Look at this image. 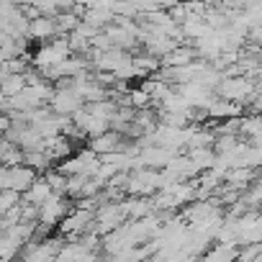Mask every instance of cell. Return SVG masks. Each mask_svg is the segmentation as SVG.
<instances>
[{
	"label": "cell",
	"mask_w": 262,
	"mask_h": 262,
	"mask_svg": "<svg viewBox=\"0 0 262 262\" xmlns=\"http://www.w3.org/2000/svg\"><path fill=\"white\" fill-rule=\"evenodd\" d=\"M26 88V75H16V72H0V93L3 95H16Z\"/></svg>",
	"instance_id": "ac0fdd59"
},
{
	"label": "cell",
	"mask_w": 262,
	"mask_h": 262,
	"mask_svg": "<svg viewBox=\"0 0 262 262\" xmlns=\"http://www.w3.org/2000/svg\"><path fill=\"white\" fill-rule=\"evenodd\" d=\"M131 62H134L139 77H147V75H152V72H160V67H162V59L155 57V54H149V52L134 54V57H131Z\"/></svg>",
	"instance_id": "2e32d148"
},
{
	"label": "cell",
	"mask_w": 262,
	"mask_h": 262,
	"mask_svg": "<svg viewBox=\"0 0 262 262\" xmlns=\"http://www.w3.org/2000/svg\"><path fill=\"white\" fill-rule=\"evenodd\" d=\"M195 57H198V54H195L193 47H188V44H178L172 52H167V54L162 57V67H183V64H190Z\"/></svg>",
	"instance_id": "8fae6325"
},
{
	"label": "cell",
	"mask_w": 262,
	"mask_h": 262,
	"mask_svg": "<svg viewBox=\"0 0 262 262\" xmlns=\"http://www.w3.org/2000/svg\"><path fill=\"white\" fill-rule=\"evenodd\" d=\"M36 178H39V172L24 162V165L8 167V180H6V188H13V190H18V193L24 195V193L29 190V185H31Z\"/></svg>",
	"instance_id": "30bf717a"
},
{
	"label": "cell",
	"mask_w": 262,
	"mask_h": 262,
	"mask_svg": "<svg viewBox=\"0 0 262 262\" xmlns=\"http://www.w3.org/2000/svg\"><path fill=\"white\" fill-rule=\"evenodd\" d=\"M54 190H52V185H49V180L47 178H36L31 185H29V190L21 195L24 201H29V203H34V206H41L49 195H52Z\"/></svg>",
	"instance_id": "4fadbf2b"
},
{
	"label": "cell",
	"mask_w": 262,
	"mask_h": 262,
	"mask_svg": "<svg viewBox=\"0 0 262 262\" xmlns=\"http://www.w3.org/2000/svg\"><path fill=\"white\" fill-rule=\"evenodd\" d=\"M67 41H70L72 54H88V52H90V39L82 36L80 31H70V34H67Z\"/></svg>",
	"instance_id": "44dd1931"
},
{
	"label": "cell",
	"mask_w": 262,
	"mask_h": 262,
	"mask_svg": "<svg viewBox=\"0 0 262 262\" xmlns=\"http://www.w3.org/2000/svg\"><path fill=\"white\" fill-rule=\"evenodd\" d=\"M54 21H57V31H59V34H70V31L77 29V24L82 21V16H80L75 8H70V11H59V13L54 16Z\"/></svg>",
	"instance_id": "ffe728a7"
},
{
	"label": "cell",
	"mask_w": 262,
	"mask_h": 262,
	"mask_svg": "<svg viewBox=\"0 0 262 262\" xmlns=\"http://www.w3.org/2000/svg\"><path fill=\"white\" fill-rule=\"evenodd\" d=\"M82 21L90 24V26H95V29H105V26H111L116 21V13L111 8H85Z\"/></svg>",
	"instance_id": "9a60e30c"
},
{
	"label": "cell",
	"mask_w": 262,
	"mask_h": 262,
	"mask_svg": "<svg viewBox=\"0 0 262 262\" xmlns=\"http://www.w3.org/2000/svg\"><path fill=\"white\" fill-rule=\"evenodd\" d=\"M59 31H57V21H54V16H36V18H31L29 21V31H26V36H29V41L34 39V41H49V39H54Z\"/></svg>",
	"instance_id": "9c48e42d"
},
{
	"label": "cell",
	"mask_w": 262,
	"mask_h": 262,
	"mask_svg": "<svg viewBox=\"0 0 262 262\" xmlns=\"http://www.w3.org/2000/svg\"><path fill=\"white\" fill-rule=\"evenodd\" d=\"M239 137H249L252 142L262 139V113L254 111V116H242V123H239Z\"/></svg>",
	"instance_id": "e0dca14e"
},
{
	"label": "cell",
	"mask_w": 262,
	"mask_h": 262,
	"mask_svg": "<svg viewBox=\"0 0 262 262\" xmlns=\"http://www.w3.org/2000/svg\"><path fill=\"white\" fill-rule=\"evenodd\" d=\"M16 203H21V193L18 190H13V188H3L0 190V211H8V208H13Z\"/></svg>",
	"instance_id": "7402d4cb"
},
{
	"label": "cell",
	"mask_w": 262,
	"mask_h": 262,
	"mask_svg": "<svg viewBox=\"0 0 262 262\" xmlns=\"http://www.w3.org/2000/svg\"><path fill=\"white\" fill-rule=\"evenodd\" d=\"M216 95L226 98V100H239L244 105L252 103L254 95V82L249 75H224L221 82L216 85Z\"/></svg>",
	"instance_id": "6da1fadb"
},
{
	"label": "cell",
	"mask_w": 262,
	"mask_h": 262,
	"mask_svg": "<svg viewBox=\"0 0 262 262\" xmlns=\"http://www.w3.org/2000/svg\"><path fill=\"white\" fill-rule=\"evenodd\" d=\"M175 155H178L175 149H167V147H162V144H149V147H142V149H139L137 160H139V165H144V167L162 170V167H167V165L172 162Z\"/></svg>",
	"instance_id": "52a82bcc"
},
{
	"label": "cell",
	"mask_w": 262,
	"mask_h": 262,
	"mask_svg": "<svg viewBox=\"0 0 262 262\" xmlns=\"http://www.w3.org/2000/svg\"><path fill=\"white\" fill-rule=\"evenodd\" d=\"M123 134L121 131H113V128H108V131H103V134H98V137H90L88 139V147L95 152V155H108V152H116V149H123Z\"/></svg>",
	"instance_id": "ba28073f"
},
{
	"label": "cell",
	"mask_w": 262,
	"mask_h": 262,
	"mask_svg": "<svg viewBox=\"0 0 262 262\" xmlns=\"http://www.w3.org/2000/svg\"><path fill=\"white\" fill-rule=\"evenodd\" d=\"M105 34L111 36V44L113 47H118V49H134L137 47V34H131L128 29H123L121 24H111V26H105Z\"/></svg>",
	"instance_id": "7c38bea8"
},
{
	"label": "cell",
	"mask_w": 262,
	"mask_h": 262,
	"mask_svg": "<svg viewBox=\"0 0 262 262\" xmlns=\"http://www.w3.org/2000/svg\"><path fill=\"white\" fill-rule=\"evenodd\" d=\"M8 128H11V116L8 113H0V134H6Z\"/></svg>",
	"instance_id": "603a6c76"
},
{
	"label": "cell",
	"mask_w": 262,
	"mask_h": 262,
	"mask_svg": "<svg viewBox=\"0 0 262 262\" xmlns=\"http://www.w3.org/2000/svg\"><path fill=\"white\" fill-rule=\"evenodd\" d=\"M93 219H95V211H88V208L75 206L72 211L64 213V219L57 224V229H59V234L64 239H77L85 231H93Z\"/></svg>",
	"instance_id": "277c9868"
},
{
	"label": "cell",
	"mask_w": 262,
	"mask_h": 262,
	"mask_svg": "<svg viewBox=\"0 0 262 262\" xmlns=\"http://www.w3.org/2000/svg\"><path fill=\"white\" fill-rule=\"evenodd\" d=\"M67 211H70L67 195H62V193H52V195L39 206V224H36V231L44 234V231L54 229V226L64 219Z\"/></svg>",
	"instance_id": "3957f363"
},
{
	"label": "cell",
	"mask_w": 262,
	"mask_h": 262,
	"mask_svg": "<svg viewBox=\"0 0 262 262\" xmlns=\"http://www.w3.org/2000/svg\"><path fill=\"white\" fill-rule=\"evenodd\" d=\"M24 162H26L29 167H34L36 172H47V170H52V165H54V160H52L49 152H44V149L24 152Z\"/></svg>",
	"instance_id": "d6986e66"
},
{
	"label": "cell",
	"mask_w": 262,
	"mask_h": 262,
	"mask_svg": "<svg viewBox=\"0 0 262 262\" xmlns=\"http://www.w3.org/2000/svg\"><path fill=\"white\" fill-rule=\"evenodd\" d=\"M126 221V213H123V208H121V203L118 201H111V203H100L98 208H95V219H93V231H98L100 236H105L108 231H113V229H118L121 224Z\"/></svg>",
	"instance_id": "5b68a950"
},
{
	"label": "cell",
	"mask_w": 262,
	"mask_h": 262,
	"mask_svg": "<svg viewBox=\"0 0 262 262\" xmlns=\"http://www.w3.org/2000/svg\"><path fill=\"white\" fill-rule=\"evenodd\" d=\"M70 54H72V49H70L67 34H57L54 39L44 41V44H41V47H39V49L34 52L31 62H34V67L44 70V67H52V64H57V62L67 59Z\"/></svg>",
	"instance_id": "7a4b0ae2"
},
{
	"label": "cell",
	"mask_w": 262,
	"mask_h": 262,
	"mask_svg": "<svg viewBox=\"0 0 262 262\" xmlns=\"http://www.w3.org/2000/svg\"><path fill=\"white\" fill-rule=\"evenodd\" d=\"M3 34H6V31H3V29H0V39H3Z\"/></svg>",
	"instance_id": "cb8c5ba5"
},
{
	"label": "cell",
	"mask_w": 262,
	"mask_h": 262,
	"mask_svg": "<svg viewBox=\"0 0 262 262\" xmlns=\"http://www.w3.org/2000/svg\"><path fill=\"white\" fill-rule=\"evenodd\" d=\"M85 105V100L80 98V93L72 88V85H67V88H54V93H52V98H49V108H52V113H57V116H72L75 111H80Z\"/></svg>",
	"instance_id": "8992f818"
},
{
	"label": "cell",
	"mask_w": 262,
	"mask_h": 262,
	"mask_svg": "<svg viewBox=\"0 0 262 262\" xmlns=\"http://www.w3.org/2000/svg\"><path fill=\"white\" fill-rule=\"evenodd\" d=\"M190 162H193V167L198 170V172H203V170H208V167H213V162H216V149L213 147H190Z\"/></svg>",
	"instance_id": "5bb4252c"
}]
</instances>
